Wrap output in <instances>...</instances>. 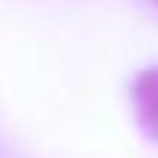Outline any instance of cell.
Instances as JSON below:
<instances>
[{
	"label": "cell",
	"instance_id": "obj_1",
	"mask_svg": "<svg viewBox=\"0 0 158 158\" xmlns=\"http://www.w3.org/2000/svg\"><path fill=\"white\" fill-rule=\"evenodd\" d=\"M135 100H138V114H141V123L158 138V68L147 70V73L138 79Z\"/></svg>",
	"mask_w": 158,
	"mask_h": 158
}]
</instances>
